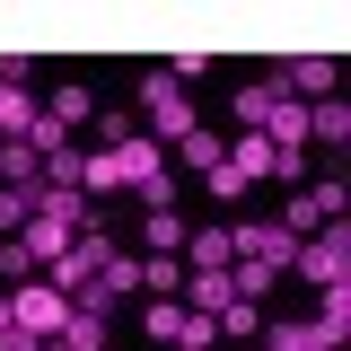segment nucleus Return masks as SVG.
<instances>
[{
	"mask_svg": "<svg viewBox=\"0 0 351 351\" xmlns=\"http://www.w3.org/2000/svg\"><path fill=\"white\" fill-rule=\"evenodd\" d=\"M80 228H88V211H80V193H53V184H36V219L18 228V246H27V263H62L71 246H80Z\"/></svg>",
	"mask_w": 351,
	"mask_h": 351,
	"instance_id": "1",
	"label": "nucleus"
},
{
	"mask_svg": "<svg viewBox=\"0 0 351 351\" xmlns=\"http://www.w3.org/2000/svg\"><path fill=\"white\" fill-rule=\"evenodd\" d=\"M141 114H149V132H158V141H193V132H202L193 97H184L167 71H141Z\"/></svg>",
	"mask_w": 351,
	"mask_h": 351,
	"instance_id": "2",
	"label": "nucleus"
},
{
	"mask_svg": "<svg viewBox=\"0 0 351 351\" xmlns=\"http://www.w3.org/2000/svg\"><path fill=\"white\" fill-rule=\"evenodd\" d=\"M290 272H299V281H316V290H334V281L351 272V228L334 219V228L299 237V246H290Z\"/></svg>",
	"mask_w": 351,
	"mask_h": 351,
	"instance_id": "3",
	"label": "nucleus"
},
{
	"mask_svg": "<svg viewBox=\"0 0 351 351\" xmlns=\"http://www.w3.org/2000/svg\"><path fill=\"white\" fill-rule=\"evenodd\" d=\"M290 246H299V237H290L281 219H237V228H228V263H272V272H290Z\"/></svg>",
	"mask_w": 351,
	"mask_h": 351,
	"instance_id": "4",
	"label": "nucleus"
},
{
	"mask_svg": "<svg viewBox=\"0 0 351 351\" xmlns=\"http://www.w3.org/2000/svg\"><path fill=\"white\" fill-rule=\"evenodd\" d=\"M106 255H114V237H106V228H80V246H71V255H62V263H44V281H53L62 299H80L88 281L106 272Z\"/></svg>",
	"mask_w": 351,
	"mask_h": 351,
	"instance_id": "5",
	"label": "nucleus"
},
{
	"mask_svg": "<svg viewBox=\"0 0 351 351\" xmlns=\"http://www.w3.org/2000/svg\"><path fill=\"white\" fill-rule=\"evenodd\" d=\"M9 316H18V325H27L36 343H53V334L71 325V299H62L53 281H18V290H9Z\"/></svg>",
	"mask_w": 351,
	"mask_h": 351,
	"instance_id": "6",
	"label": "nucleus"
},
{
	"mask_svg": "<svg viewBox=\"0 0 351 351\" xmlns=\"http://www.w3.org/2000/svg\"><path fill=\"white\" fill-rule=\"evenodd\" d=\"M343 184H334V176H325V184H307L299 202H290V211H281V228H290V237H316V228H334V219H343Z\"/></svg>",
	"mask_w": 351,
	"mask_h": 351,
	"instance_id": "7",
	"label": "nucleus"
},
{
	"mask_svg": "<svg viewBox=\"0 0 351 351\" xmlns=\"http://www.w3.org/2000/svg\"><path fill=\"white\" fill-rule=\"evenodd\" d=\"M299 167L307 158H281L263 132H237V141H228V176H237V184H255V176H299Z\"/></svg>",
	"mask_w": 351,
	"mask_h": 351,
	"instance_id": "8",
	"label": "nucleus"
},
{
	"mask_svg": "<svg viewBox=\"0 0 351 351\" xmlns=\"http://www.w3.org/2000/svg\"><path fill=\"white\" fill-rule=\"evenodd\" d=\"M334 80H343V71H334L325 53H307V62H290V71H281V97H299V106H325V97H334Z\"/></svg>",
	"mask_w": 351,
	"mask_h": 351,
	"instance_id": "9",
	"label": "nucleus"
},
{
	"mask_svg": "<svg viewBox=\"0 0 351 351\" xmlns=\"http://www.w3.org/2000/svg\"><path fill=\"white\" fill-rule=\"evenodd\" d=\"M36 114H44V106H36V88H27V80H0V141H18Z\"/></svg>",
	"mask_w": 351,
	"mask_h": 351,
	"instance_id": "10",
	"label": "nucleus"
},
{
	"mask_svg": "<svg viewBox=\"0 0 351 351\" xmlns=\"http://www.w3.org/2000/svg\"><path fill=\"white\" fill-rule=\"evenodd\" d=\"M184 272H228V228H193L184 237Z\"/></svg>",
	"mask_w": 351,
	"mask_h": 351,
	"instance_id": "11",
	"label": "nucleus"
},
{
	"mask_svg": "<svg viewBox=\"0 0 351 351\" xmlns=\"http://www.w3.org/2000/svg\"><path fill=\"white\" fill-rule=\"evenodd\" d=\"M44 114H53V123H62V132H80L88 114H97V97H88L80 80H71V88H53V97H44Z\"/></svg>",
	"mask_w": 351,
	"mask_h": 351,
	"instance_id": "12",
	"label": "nucleus"
},
{
	"mask_svg": "<svg viewBox=\"0 0 351 351\" xmlns=\"http://www.w3.org/2000/svg\"><path fill=\"white\" fill-rule=\"evenodd\" d=\"M80 193H123V167H114V149H80Z\"/></svg>",
	"mask_w": 351,
	"mask_h": 351,
	"instance_id": "13",
	"label": "nucleus"
},
{
	"mask_svg": "<svg viewBox=\"0 0 351 351\" xmlns=\"http://www.w3.org/2000/svg\"><path fill=\"white\" fill-rule=\"evenodd\" d=\"M53 343L62 351H106V316H97V307H71V325H62Z\"/></svg>",
	"mask_w": 351,
	"mask_h": 351,
	"instance_id": "14",
	"label": "nucleus"
},
{
	"mask_svg": "<svg viewBox=\"0 0 351 351\" xmlns=\"http://www.w3.org/2000/svg\"><path fill=\"white\" fill-rule=\"evenodd\" d=\"M272 106H281V80H246V88H237V123H246V132H263Z\"/></svg>",
	"mask_w": 351,
	"mask_h": 351,
	"instance_id": "15",
	"label": "nucleus"
},
{
	"mask_svg": "<svg viewBox=\"0 0 351 351\" xmlns=\"http://www.w3.org/2000/svg\"><path fill=\"white\" fill-rule=\"evenodd\" d=\"M211 325L228 334V343H255V334H263V307H255V299H228V307L211 316Z\"/></svg>",
	"mask_w": 351,
	"mask_h": 351,
	"instance_id": "16",
	"label": "nucleus"
},
{
	"mask_svg": "<svg viewBox=\"0 0 351 351\" xmlns=\"http://www.w3.org/2000/svg\"><path fill=\"white\" fill-rule=\"evenodd\" d=\"M343 132H351V106H343V97L307 106V141H343Z\"/></svg>",
	"mask_w": 351,
	"mask_h": 351,
	"instance_id": "17",
	"label": "nucleus"
},
{
	"mask_svg": "<svg viewBox=\"0 0 351 351\" xmlns=\"http://www.w3.org/2000/svg\"><path fill=\"white\" fill-rule=\"evenodd\" d=\"M141 237H149V255H184V237H193V228H184L176 211H149V228H141Z\"/></svg>",
	"mask_w": 351,
	"mask_h": 351,
	"instance_id": "18",
	"label": "nucleus"
},
{
	"mask_svg": "<svg viewBox=\"0 0 351 351\" xmlns=\"http://www.w3.org/2000/svg\"><path fill=\"white\" fill-rule=\"evenodd\" d=\"M176 149H184V167H193V176H211L219 158H228V141H211V123L193 132V141H176Z\"/></svg>",
	"mask_w": 351,
	"mask_h": 351,
	"instance_id": "19",
	"label": "nucleus"
},
{
	"mask_svg": "<svg viewBox=\"0 0 351 351\" xmlns=\"http://www.w3.org/2000/svg\"><path fill=\"white\" fill-rule=\"evenodd\" d=\"M141 325H149V343H176V325H184V299H149V307H141Z\"/></svg>",
	"mask_w": 351,
	"mask_h": 351,
	"instance_id": "20",
	"label": "nucleus"
},
{
	"mask_svg": "<svg viewBox=\"0 0 351 351\" xmlns=\"http://www.w3.org/2000/svg\"><path fill=\"white\" fill-rule=\"evenodd\" d=\"M36 219V184H0V228H27Z\"/></svg>",
	"mask_w": 351,
	"mask_h": 351,
	"instance_id": "21",
	"label": "nucleus"
},
{
	"mask_svg": "<svg viewBox=\"0 0 351 351\" xmlns=\"http://www.w3.org/2000/svg\"><path fill=\"white\" fill-rule=\"evenodd\" d=\"M219 343V325H211V316H193V307H184V325H176V343L167 351H211Z\"/></svg>",
	"mask_w": 351,
	"mask_h": 351,
	"instance_id": "22",
	"label": "nucleus"
},
{
	"mask_svg": "<svg viewBox=\"0 0 351 351\" xmlns=\"http://www.w3.org/2000/svg\"><path fill=\"white\" fill-rule=\"evenodd\" d=\"M0 351H44V343L27 334V325H9V334H0Z\"/></svg>",
	"mask_w": 351,
	"mask_h": 351,
	"instance_id": "23",
	"label": "nucleus"
},
{
	"mask_svg": "<svg viewBox=\"0 0 351 351\" xmlns=\"http://www.w3.org/2000/svg\"><path fill=\"white\" fill-rule=\"evenodd\" d=\"M9 325H18V316H9V299H0V334H9Z\"/></svg>",
	"mask_w": 351,
	"mask_h": 351,
	"instance_id": "24",
	"label": "nucleus"
},
{
	"mask_svg": "<svg viewBox=\"0 0 351 351\" xmlns=\"http://www.w3.org/2000/svg\"><path fill=\"white\" fill-rule=\"evenodd\" d=\"M0 246H9V237H0Z\"/></svg>",
	"mask_w": 351,
	"mask_h": 351,
	"instance_id": "25",
	"label": "nucleus"
},
{
	"mask_svg": "<svg viewBox=\"0 0 351 351\" xmlns=\"http://www.w3.org/2000/svg\"><path fill=\"white\" fill-rule=\"evenodd\" d=\"M255 351H263V343H255Z\"/></svg>",
	"mask_w": 351,
	"mask_h": 351,
	"instance_id": "26",
	"label": "nucleus"
}]
</instances>
